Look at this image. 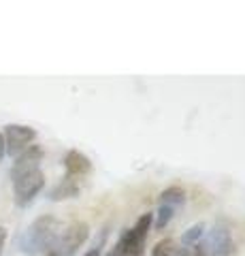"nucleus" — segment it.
Listing matches in <instances>:
<instances>
[{
  "label": "nucleus",
  "instance_id": "obj_11",
  "mask_svg": "<svg viewBox=\"0 0 245 256\" xmlns=\"http://www.w3.org/2000/svg\"><path fill=\"white\" fill-rule=\"evenodd\" d=\"M152 256H175V242L171 237L160 239L154 248H152Z\"/></svg>",
  "mask_w": 245,
  "mask_h": 256
},
{
  "label": "nucleus",
  "instance_id": "obj_8",
  "mask_svg": "<svg viewBox=\"0 0 245 256\" xmlns=\"http://www.w3.org/2000/svg\"><path fill=\"white\" fill-rule=\"evenodd\" d=\"M62 162H64V175L70 178L85 180L92 173V160L79 150H68Z\"/></svg>",
  "mask_w": 245,
  "mask_h": 256
},
{
  "label": "nucleus",
  "instance_id": "obj_9",
  "mask_svg": "<svg viewBox=\"0 0 245 256\" xmlns=\"http://www.w3.org/2000/svg\"><path fill=\"white\" fill-rule=\"evenodd\" d=\"M85 180H77V178H70V175H64L53 190L49 192V198L51 201H66V198H75L79 192H81Z\"/></svg>",
  "mask_w": 245,
  "mask_h": 256
},
{
  "label": "nucleus",
  "instance_id": "obj_10",
  "mask_svg": "<svg viewBox=\"0 0 245 256\" xmlns=\"http://www.w3.org/2000/svg\"><path fill=\"white\" fill-rule=\"evenodd\" d=\"M205 235V224H194V226H190L184 235H181V242L175 244L177 248H190L194 244H199Z\"/></svg>",
  "mask_w": 245,
  "mask_h": 256
},
{
  "label": "nucleus",
  "instance_id": "obj_3",
  "mask_svg": "<svg viewBox=\"0 0 245 256\" xmlns=\"http://www.w3.org/2000/svg\"><path fill=\"white\" fill-rule=\"evenodd\" d=\"M154 222V214H143L139 216L137 222L130 228H126L120 235V239L115 242L111 248V252L105 256H145V244H147V235Z\"/></svg>",
  "mask_w": 245,
  "mask_h": 256
},
{
  "label": "nucleus",
  "instance_id": "obj_4",
  "mask_svg": "<svg viewBox=\"0 0 245 256\" xmlns=\"http://www.w3.org/2000/svg\"><path fill=\"white\" fill-rule=\"evenodd\" d=\"M233 254V237L226 226H213L205 233L199 244L190 248H177L175 256H231Z\"/></svg>",
  "mask_w": 245,
  "mask_h": 256
},
{
  "label": "nucleus",
  "instance_id": "obj_1",
  "mask_svg": "<svg viewBox=\"0 0 245 256\" xmlns=\"http://www.w3.org/2000/svg\"><path fill=\"white\" fill-rule=\"evenodd\" d=\"M43 156V148L34 143L26 152H21L11 166L13 196L19 207H28L38 196V192L45 188V173L41 171Z\"/></svg>",
  "mask_w": 245,
  "mask_h": 256
},
{
  "label": "nucleus",
  "instance_id": "obj_5",
  "mask_svg": "<svg viewBox=\"0 0 245 256\" xmlns=\"http://www.w3.org/2000/svg\"><path fill=\"white\" fill-rule=\"evenodd\" d=\"M88 237H90V226L85 222L77 220L73 224H68L66 228H62V233L58 235L56 244H53L51 250L45 252V254H49V256H73L79 248L88 242Z\"/></svg>",
  "mask_w": 245,
  "mask_h": 256
},
{
  "label": "nucleus",
  "instance_id": "obj_7",
  "mask_svg": "<svg viewBox=\"0 0 245 256\" xmlns=\"http://www.w3.org/2000/svg\"><path fill=\"white\" fill-rule=\"evenodd\" d=\"M2 139H4V154L17 158L21 152H26L30 146H34L36 130L26 124H6L2 130Z\"/></svg>",
  "mask_w": 245,
  "mask_h": 256
},
{
  "label": "nucleus",
  "instance_id": "obj_13",
  "mask_svg": "<svg viewBox=\"0 0 245 256\" xmlns=\"http://www.w3.org/2000/svg\"><path fill=\"white\" fill-rule=\"evenodd\" d=\"M4 158V139H2V132H0V162Z\"/></svg>",
  "mask_w": 245,
  "mask_h": 256
},
{
  "label": "nucleus",
  "instance_id": "obj_12",
  "mask_svg": "<svg viewBox=\"0 0 245 256\" xmlns=\"http://www.w3.org/2000/svg\"><path fill=\"white\" fill-rule=\"evenodd\" d=\"M4 242H6V228L0 226V256H2V250H4Z\"/></svg>",
  "mask_w": 245,
  "mask_h": 256
},
{
  "label": "nucleus",
  "instance_id": "obj_6",
  "mask_svg": "<svg viewBox=\"0 0 245 256\" xmlns=\"http://www.w3.org/2000/svg\"><path fill=\"white\" fill-rule=\"evenodd\" d=\"M186 203V190L181 186H169L167 190L160 192V198H158V212L156 216V228L162 230L167 228L171 220L175 218V214L181 205Z\"/></svg>",
  "mask_w": 245,
  "mask_h": 256
},
{
  "label": "nucleus",
  "instance_id": "obj_2",
  "mask_svg": "<svg viewBox=\"0 0 245 256\" xmlns=\"http://www.w3.org/2000/svg\"><path fill=\"white\" fill-rule=\"evenodd\" d=\"M60 233L62 226L56 216H38L19 237V250L30 256H43L45 252L51 250V246L56 244Z\"/></svg>",
  "mask_w": 245,
  "mask_h": 256
}]
</instances>
